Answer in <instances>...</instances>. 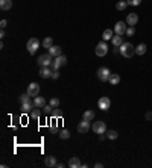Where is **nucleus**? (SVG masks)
Listing matches in <instances>:
<instances>
[{"mask_svg":"<svg viewBox=\"0 0 152 168\" xmlns=\"http://www.w3.org/2000/svg\"><path fill=\"white\" fill-rule=\"evenodd\" d=\"M34 105H35V108H38V109H43L44 106H46V100L43 99V97H34Z\"/></svg>","mask_w":152,"mask_h":168,"instance_id":"17","label":"nucleus"},{"mask_svg":"<svg viewBox=\"0 0 152 168\" xmlns=\"http://www.w3.org/2000/svg\"><path fill=\"white\" fill-rule=\"evenodd\" d=\"M49 105H50L52 108H58V106H59V99H56V97H52Z\"/></svg>","mask_w":152,"mask_h":168,"instance_id":"31","label":"nucleus"},{"mask_svg":"<svg viewBox=\"0 0 152 168\" xmlns=\"http://www.w3.org/2000/svg\"><path fill=\"white\" fill-rule=\"evenodd\" d=\"M40 77H43V79L52 77V70H50L49 67H41V70H40Z\"/></svg>","mask_w":152,"mask_h":168,"instance_id":"16","label":"nucleus"},{"mask_svg":"<svg viewBox=\"0 0 152 168\" xmlns=\"http://www.w3.org/2000/svg\"><path fill=\"white\" fill-rule=\"evenodd\" d=\"M93 132L97 133V135L106 133V124H105L103 121H94V124H93Z\"/></svg>","mask_w":152,"mask_h":168,"instance_id":"7","label":"nucleus"},{"mask_svg":"<svg viewBox=\"0 0 152 168\" xmlns=\"http://www.w3.org/2000/svg\"><path fill=\"white\" fill-rule=\"evenodd\" d=\"M69 166H70V168H81L82 163H81L79 157L73 156V157H70V160H69Z\"/></svg>","mask_w":152,"mask_h":168,"instance_id":"14","label":"nucleus"},{"mask_svg":"<svg viewBox=\"0 0 152 168\" xmlns=\"http://www.w3.org/2000/svg\"><path fill=\"white\" fill-rule=\"evenodd\" d=\"M126 29H128L126 21H117V23L114 24V32H116V35H123V34H126Z\"/></svg>","mask_w":152,"mask_h":168,"instance_id":"8","label":"nucleus"},{"mask_svg":"<svg viewBox=\"0 0 152 168\" xmlns=\"http://www.w3.org/2000/svg\"><path fill=\"white\" fill-rule=\"evenodd\" d=\"M31 97H37L38 95V92H40V85L38 83H35V82H32V83H29L28 85V91H26Z\"/></svg>","mask_w":152,"mask_h":168,"instance_id":"10","label":"nucleus"},{"mask_svg":"<svg viewBox=\"0 0 152 168\" xmlns=\"http://www.w3.org/2000/svg\"><path fill=\"white\" fill-rule=\"evenodd\" d=\"M94 53H96L99 58L105 56V55L108 53V44H106V41H100V43L96 46V49H94Z\"/></svg>","mask_w":152,"mask_h":168,"instance_id":"4","label":"nucleus"},{"mask_svg":"<svg viewBox=\"0 0 152 168\" xmlns=\"http://www.w3.org/2000/svg\"><path fill=\"white\" fill-rule=\"evenodd\" d=\"M6 24H8V21H6V20H2V21H0V27H2V29H5V27H6Z\"/></svg>","mask_w":152,"mask_h":168,"instance_id":"36","label":"nucleus"},{"mask_svg":"<svg viewBox=\"0 0 152 168\" xmlns=\"http://www.w3.org/2000/svg\"><path fill=\"white\" fill-rule=\"evenodd\" d=\"M146 120H147V121L152 120V112H147V114H146Z\"/></svg>","mask_w":152,"mask_h":168,"instance_id":"39","label":"nucleus"},{"mask_svg":"<svg viewBox=\"0 0 152 168\" xmlns=\"http://www.w3.org/2000/svg\"><path fill=\"white\" fill-rule=\"evenodd\" d=\"M50 132H52V133H58V129H56V126H52V127H50Z\"/></svg>","mask_w":152,"mask_h":168,"instance_id":"38","label":"nucleus"},{"mask_svg":"<svg viewBox=\"0 0 152 168\" xmlns=\"http://www.w3.org/2000/svg\"><path fill=\"white\" fill-rule=\"evenodd\" d=\"M58 136H59L61 139H69V138H70V132H69L67 129H62V130L58 132Z\"/></svg>","mask_w":152,"mask_h":168,"instance_id":"27","label":"nucleus"},{"mask_svg":"<svg viewBox=\"0 0 152 168\" xmlns=\"http://www.w3.org/2000/svg\"><path fill=\"white\" fill-rule=\"evenodd\" d=\"M19 100H20V103H26V102H31V95H29L28 92H25V94H22V95L19 97Z\"/></svg>","mask_w":152,"mask_h":168,"instance_id":"29","label":"nucleus"},{"mask_svg":"<svg viewBox=\"0 0 152 168\" xmlns=\"http://www.w3.org/2000/svg\"><path fill=\"white\" fill-rule=\"evenodd\" d=\"M113 32L114 31H111V29H106V31H103V34H102V40L103 41H110V40H113Z\"/></svg>","mask_w":152,"mask_h":168,"instance_id":"21","label":"nucleus"},{"mask_svg":"<svg viewBox=\"0 0 152 168\" xmlns=\"http://www.w3.org/2000/svg\"><path fill=\"white\" fill-rule=\"evenodd\" d=\"M40 40L38 38H31L29 41H28V44H26V49H28V52L31 53V55H34V53H37V50L40 49Z\"/></svg>","mask_w":152,"mask_h":168,"instance_id":"2","label":"nucleus"},{"mask_svg":"<svg viewBox=\"0 0 152 168\" xmlns=\"http://www.w3.org/2000/svg\"><path fill=\"white\" fill-rule=\"evenodd\" d=\"M59 77V73H58V70H53L52 71V79H58Z\"/></svg>","mask_w":152,"mask_h":168,"instance_id":"35","label":"nucleus"},{"mask_svg":"<svg viewBox=\"0 0 152 168\" xmlns=\"http://www.w3.org/2000/svg\"><path fill=\"white\" fill-rule=\"evenodd\" d=\"M82 118L87 120V121H93V120H94V112H93V111H85L84 115H82Z\"/></svg>","mask_w":152,"mask_h":168,"instance_id":"25","label":"nucleus"},{"mask_svg":"<svg viewBox=\"0 0 152 168\" xmlns=\"http://www.w3.org/2000/svg\"><path fill=\"white\" fill-rule=\"evenodd\" d=\"M37 64H38L40 67H50V65L53 64V56H52L50 53H46V55H41V56L38 58Z\"/></svg>","mask_w":152,"mask_h":168,"instance_id":"3","label":"nucleus"},{"mask_svg":"<svg viewBox=\"0 0 152 168\" xmlns=\"http://www.w3.org/2000/svg\"><path fill=\"white\" fill-rule=\"evenodd\" d=\"M41 44H43V47H44V49H50V47L53 46V40H52V37H46V38L43 40V43H41Z\"/></svg>","mask_w":152,"mask_h":168,"instance_id":"23","label":"nucleus"},{"mask_svg":"<svg viewBox=\"0 0 152 168\" xmlns=\"http://www.w3.org/2000/svg\"><path fill=\"white\" fill-rule=\"evenodd\" d=\"M43 109H44V111H46V114H50V112H52V109H53V108H52V106H50V105H46V106H44V108H43Z\"/></svg>","mask_w":152,"mask_h":168,"instance_id":"34","label":"nucleus"},{"mask_svg":"<svg viewBox=\"0 0 152 168\" xmlns=\"http://www.w3.org/2000/svg\"><path fill=\"white\" fill-rule=\"evenodd\" d=\"M126 6H128V2H126V0H119L117 5H116V8H117L119 11H125Z\"/></svg>","mask_w":152,"mask_h":168,"instance_id":"26","label":"nucleus"},{"mask_svg":"<svg viewBox=\"0 0 152 168\" xmlns=\"http://www.w3.org/2000/svg\"><path fill=\"white\" fill-rule=\"evenodd\" d=\"M128 2V5H131V6H138L140 3H141V0H126Z\"/></svg>","mask_w":152,"mask_h":168,"instance_id":"32","label":"nucleus"},{"mask_svg":"<svg viewBox=\"0 0 152 168\" xmlns=\"http://www.w3.org/2000/svg\"><path fill=\"white\" fill-rule=\"evenodd\" d=\"M137 21H138V15L137 14H134V12L128 14V17H126V24L128 26H134V24H137Z\"/></svg>","mask_w":152,"mask_h":168,"instance_id":"12","label":"nucleus"},{"mask_svg":"<svg viewBox=\"0 0 152 168\" xmlns=\"http://www.w3.org/2000/svg\"><path fill=\"white\" fill-rule=\"evenodd\" d=\"M117 136H119V133L116 130H106V138L108 139H117Z\"/></svg>","mask_w":152,"mask_h":168,"instance_id":"28","label":"nucleus"},{"mask_svg":"<svg viewBox=\"0 0 152 168\" xmlns=\"http://www.w3.org/2000/svg\"><path fill=\"white\" fill-rule=\"evenodd\" d=\"M31 118H32V120H38V118H40V111H38V108H34V109L31 111Z\"/></svg>","mask_w":152,"mask_h":168,"instance_id":"30","label":"nucleus"},{"mask_svg":"<svg viewBox=\"0 0 152 168\" xmlns=\"http://www.w3.org/2000/svg\"><path fill=\"white\" fill-rule=\"evenodd\" d=\"M49 53H50L53 58H56V56H61V55H62V49H61L59 46H52V47L49 49Z\"/></svg>","mask_w":152,"mask_h":168,"instance_id":"13","label":"nucleus"},{"mask_svg":"<svg viewBox=\"0 0 152 168\" xmlns=\"http://www.w3.org/2000/svg\"><path fill=\"white\" fill-rule=\"evenodd\" d=\"M12 8V0H0V9L2 11H9Z\"/></svg>","mask_w":152,"mask_h":168,"instance_id":"15","label":"nucleus"},{"mask_svg":"<svg viewBox=\"0 0 152 168\" xmlns=\"http://www.w3.org/2000/svg\"><path fill=\"white\" fill-rule=\"evenodd\" d=\"M34 108H35V105H34L32 100H31V102H26V103H22V111H23V112H31Z\"/></svg>","mask_w":152,"mask_h":168,"instance_id":"18","label":"nucleus"},{"mask_svg":"<svg viewBox=\"0 0 152 168\" xmlns=\"http://www.w3.org/2000/svg\"><path fill=\"white\" fill-rule=\"evenodd\" d=\"M97 106H99L100 111H108L110 106H111V100H110L108 97H100V99L97 100Z\"/></svg>","mask_w":152,"mask_h":168,"instance_id":"9","label":"nucleus"},{"mask_svg":"<svg viewBox=\"0 0 152 168\" xmlns=\"http://www.w3.org/2000/svg\"><path fill=\"white\" fill-rule=\"evenodd\" d=\"M134 34H135V29H134V26H129V27L126 29V35H128V37H132Z\"/></svg>","mask_w":152,"mask_h":168,"instance_id":"33","label":"nucleus"},{"mask_svg":"<svg viewBox=\"0 0 152 168\" xmlns=\"http://www.w3.org/2000/svg\"><path fill=\"white\" fill-rule=\"evenodd\" d=\"M94 166H96V168H102L103 165H102V163H94Z\"/></svg>","mask_w":152,"mask_h":168,"instance_id":"40","label":"nucleus"},{"mask_svg":"<svg viewBox=\"0 0 152 168\" xmlns=\"http://www.w3.org/2000/svg\"><path fill=\"white\" fill-rule=\"evenodd\" d=\"M67 64V58L64 56V55H61V56H56V58H53V64H52V68L53 70H59L62 65H66Z\"/></svg>","mask_w":152,"mask_h":168,"instance_id":"5","label":"nucleus"},{"mask_svg":"<svg viewBox=\"0 0 152 168\" xmlns=\"http://www.w3.org/2000/svg\"><path fill=\"white\" fill-rule=\"evenodd\" d=\"M111 41H113V44H114L116 47H120V46L123 44V38H122V35H114Z\"/></svg>","mask_w":152,"mask_h":168,"instance_id":"22","label":"nucleus"},{"mask_svg":"<svg viewBox=\"0 0 152 168\" xmlns=\"http://www.w3.org/2000/svg\"><path fill=\"white\" fill-rule=\"evenodd\" d=\"M119 49H120V55L123 58H132L135 55V47L131 43H123Z\"/></svg>","mask_w":152,"mask_h":168,"instance_id":"1","label":"nucleus"},{"mask_svg":"<svg viewBox=\"0 0 152 168\" xmlns=\"http://www.w3.org/2000/svg\"><path fill=\"white\" fill-rule=\"evenodd\" d=\"M96 74H97V79H99V80L106 82V80L110 79V74H111V73H110V70H108L106 67H100V68L97 70V73H96Z\"/></svg>","mask_w":152,"mask_h":168,"instance_id":"6","label":"nucleus"},{"mask_svg":"<svg viewBox=\"0 0 152 168\" xmlns=\"http://www.w3.org/2000/svg\"><path fill=\"white\" fill-rule=\"evenodd\" d=\"M56 163H58V162H56V157H53V156H47V157L44 159V165H46V166H50V168H52V166H56Z\"/></svg>","mask_w":152,"mask_h":168,"instance_id":"19","label":"nucleus"},{"mask_svg":"<svg viewBox=\"0 0 152 168\" xmlns=\"http://www.w3.org/2000/svg\"><path fill=\"white\" fill-rule=\"evenodd\" d=\"M90 127H91V126H90V121H87V120L82 118V121L78 124V132H79V133H87V132L90 130Z\"/></svg>","mask_w":152,"mask_h":168,"instance_id":"11","label":"nucleus"},{"mask_svg":"<svg viewBox=\"0 0 152 168\" xmlns=\"http://www.w3.org/2000/svg\"><path fill=\"white\" fill-rule=\"evenodd\" d=\"M52 115H53L55 118H58V117H61V112H59V111H53V112H52Z\"/></svg>","mask_w":152,"mask_h":168,"instance_id":"37","label":"nucleus"},{"mask_svg":"<svg viewBox=\"0 0 152 168\" xmlns=\"http://www.w3.org/2000/svg\"><path fill=\"white\" fill-rule=\"evenodd\" d=\"M108 82H110L111 85H119V82H120V76H119V74H110Z\"/></svg>","mask_w":152,"mask_h":168,"instance_id":"24","label":"nucleus"},{"mask_svg":"<svg viewBox=\"0 0 152 168\" xmlns=\"http://www.w3.org/2000/svg\"><path fill=\"white\" fill-rule=\"evenodd\" d=\"M146 50H147L146 44H138V46L135 47V55H138V56H143V55L146 53Z\"/></svg>","mask_w":152,"mask_h":168,"instance_id":"20","label":"nucleus"}]
</instances>
